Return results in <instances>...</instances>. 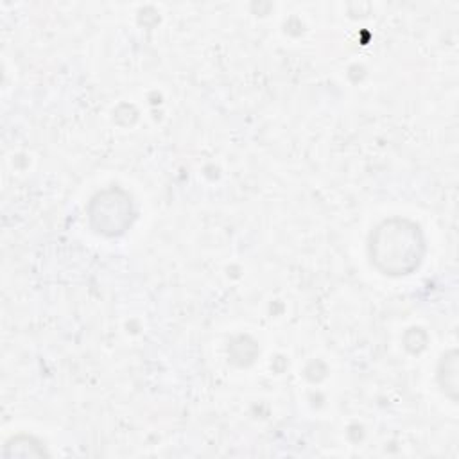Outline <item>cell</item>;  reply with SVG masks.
<instances>
[{"label": "cell", "instance_id": "cell-1", "mask_svg": "<svg viewBox=\"0 0 459 459\" xmlns=\"http://www.w3.org/2000/svg\"><path fill=\"white\" fill-rule=\"evenodd\" d=\"M416 228L418 226L412 222L394 219L380 224L375 235H371L369 253L385 274H407L418 267V262L400 251V242Z\"/></svg>", "mask_w": 459, "mask_h": 459}]
</instances>
